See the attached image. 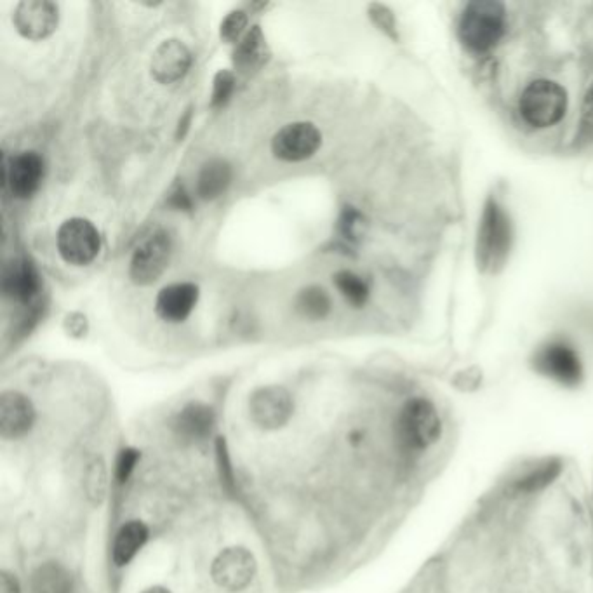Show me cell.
Listing matches in <instances>:
<instances>
[{
  "instance_id": "e575fe53",
  "label": "cell",
  "mask_w": 593,
  "mask_h": 593,
  "mask_svg": "<svg viewBox=\"0 0 593 593\" xmlns=\"http://www.w3.org/2000/svg\"><path fill=\"white\" fill-rule=\"evenodd\" d=\"M143 593H171V592H169V590H167V588L159 587V585H157V587L147 588V590H145V592H143Z\"/></svg>"
},
{
  "instance_id": "4fadbf2b",
  "label": "cell",
  "mask_w": 593,
  "mask_h": 593,
  "mask_svg": "<svg viewBox=\"0 0 593 593\" xmlns=\"http://www.w3.org/2000/svg\"><path fill=\"white\" fill-rule=\"evenodd\" d=\"M35 423L34 404L20 392L0 395V435L6 440L25 437Z\"/></svg>"
},
{
  "instance_id": "7c38bea8",
  "label": "cell",
  "mask_w": 593,
  "mask_h": 593,
  "mask_svg": "<svg viewBox=\"0 0 593 593\" xmlns=\"http://www.w3.org/2000/svg\"><path fill=\"white\" fill-rule=\"evenodd\" d=\"M192 67V53L181 40H164L152 56L150 72L160 84H173L183 79Z\"/></svg>"
},
{
  "instance_id": "ac0fdd59",
  "label": "cell",
  "mask_w": 593,
  "mask_h": 593,
  "mask_svg": "<svg viewBox=\"0 0 593 593\" xmlns=\"http://www.w3.org/2000/svg\"><path fill=\"white\" fill-rule=\"evenodd\" d=\"M150 531L141 520H129L127 524L120 527L115 534L114 548H112V559L117 567H126L131 564L136 555L140 554L141 548L147 545Z\"/></svg>"
},
{
  "instance_id": "9a60e30c",
  "label": "cell",
  "mask_w": 593,
  "mask_h": 593,
  "mask_svg": "<svg viewBox=\"0 0 593 593\" xmlns=\"http://www.w3.org/2000/svg\"><path fill=\"white\" fill-rule=\"evenodd\" d=\"M199 301V287L192 282H180L164 287L155 301V312L169 324H180L194 312Z\"/></svg>"
},
{
  "instance_id": "277c9868",
  "label": "cell",
  "mask_w": 593,
  "mask_h": 593,
  "mask_svg": "<svg viewBox=\"0 0 593 593\" xmlns=\"http://www.w3.org/2000/svg\"><path fill=\"white\" fill-rule=\"evenodd\" d=\"M400 435L407 446L423 451L439 440L442 425L434 404L427 399L409 400L400 413Z\"/></svg>"
},
{
  "instance_id": "f546056e",
  "label": "cell",
  "mask_w": 593,
  "mask_h": 593,
  "mask_svg": "<svg viewBox=\"0 0 593 593\" xmlns=\"http://www.w3.org/2000/svg\"><path fill=\"white\" fill-rule=\"evenodd\" d=\"M580 136L583 140H593V84L581 103Z\"/></svg>"
},
{
  "instance_id": "8fae6325",
  "label": "cell",
  "mask_w": 593,
  "mask_h": 593,
  "mask_svg": "<svg viewBox=\"0 0 593 593\" xmlns=\"http://www.w3.org/2000/svg\"><path fill=\"white\" fill-rule=\"evenodd\" d=\"M536 367L540 373L566 387L578 385L583 378L580 355L564 341H554L543 348L536 357Z\"/></svg>"
},
{
  "instance_id": "5b68a950",
  "label": "cell",
  "mask_w": 593,
  "mask_h": 593,
  "mask_svg": "<svg viewBox=\"0 0 593 593\" xmlns=\"http://www.w3.org/2000/svg\"><path fill=\"white\" fill-rule=\"evenodd\" d=\"M58 253L68 265L84 267L100 253L101 239L91 221L72 218L61 225L56 235Z\"/></svg>"
},
{
  "instance_id": "7a4b0ae2",
  "label": "cell",
  "mask_w": 593,
  "mask_h": 593,
  "mask_svg": "<svg viewBox=\"0 0 593 593\" xmlns=\"http://www.w3.org/2000/svg\"><path fill=\"white\" fill-rule=\"evenodd\" d=\"M512 221L505 207L489 199L480 218L477 234V263L482 272H498L507 263L512 247Z\"/></svg>"
},
{
  "instance_id": "9c48e42d",
  "label": "cell",
  "mask_w": 593,
  "mask_h": 593,
  "mask_svg": "<svg viewBox=\"0 0 593 593\" xmlns=\"http://www.w3.org/2000/svg\"><path fill=\"white\" fill-rule=\"evenodd\" d=\"M322 145V134L312 122H293L275 133L272 152L284 162H301L314 157Z\"/></svg>"
},
{
  "instance_id": "1f68e13d",
  "label": "cell",
  "mask_w": 593,
  "mask_h": 593,
  "mask_svg": "<svg viewBox=\"0 0 593 593\" xmlns=\"http://www.w3.org/2000/svg\"><path fill=\"white\" fill-rule=\"evenodd\" d=\"M65 327L72 336H82L87 331L86 317L80 314H70L65 320Z\"/></svg>"
},
{
  "instance_id": "5bb4252c",
  "label": "cell",
  "mask_w": 593,
  "mask_h": 593,
  "mask_svg": "<svg viewBox=\"0 0 593 593\" xmlns=\"http://www.w3.org/2000/svg\"><path fill=\"white\" fill-rule=\"evenodd\" d=\"M42 176L44 160L37 152H21L7 166V185L16 199H30L39 190Z\"/></svg>"
},
{
  "instance_id": "836d02e7",
  "label": "cell",
  "mask_w": 593,
  "mask_h": 593,
  "mask_svg": "<svg viewBox=\"0 0 593 593\" xmlns=\"http://www.w3.org/2000/svg\"><path fill=\"white\" fill-rule=\"evenodd\" d=\"M190 124H192V108H188L187 112H185V115L181 117L180 126H178V133H176L178 140H183V138H185V134H187L188 129H190Z\"/></svg>"
},
{
  "instance_id": "484cf974",
  "label": "cell",
  "mask_w": 593,
  "mask_h": 593,
  "mask_svg": "<svg viewBox=\"0 0 593 593\" xmlns=\"http://www.w3.org/2000/svg\"><path fill=\"white\" fill-rule=\"evenodd\" d=\"M235 77L232 72L228 70H220L213 82V96H211V105L214 108H220L230 100V96L234 93Z\"/></svg>"
},
{
  "instance_id": "83f0119b",
  "label": "cell",
  "mask_w": 593,
  "mask_h": 593,
  "mask_svg": "<svg viewBox=\"0 0 593 593\" xmlns=\"http://www.w3.org/2000/svg\"><path fill=\"white\" fill-rule=\"evenodd\" d=\"M138 461H140V453L133 447H127V449L120 451L119 460L115 465V477H117L120 484H124L131 477L134 468L138 465Z\"/></svg>"
},
{
  "instance_id": "8992f818",
  "label": "cell",
  "mask_w": 593,
  "mask_h": 593,
  "mask_svg": "<svg viewBox=\"0 0 593 593\" xmlns=\"http://www.w3.org/2000/svg\"><path fill=\"white\" fill-rule=\"evenodd\" d=\"M173 253V242L164 230L148 235L140 246L134 249L129 277L138 286H150L164 274Z\"/></svg>"
},
{
  "instance_id": "d6986e66",
  "label": "cell",
  "mask_w": 593,
  "mask_h": 593,
  "mask_svg": "<svg viewBox=\"0 0 593 593\" xmlns=\"http://www.w3.org/2000/svg\"><path fill=\"white\" fill-rule=\"evenodd\" d=\"M232 181V167L227 160H209L200 169L197 178V194L200 199L214 200L227 192L228 185Z\"/></svg>"
},
{
  "instance_id": "2e32d148",
  "label": "cell",
  "mask_w": 593,
  "mask_h": 593,
  "mask_svg": "<svg viewBox=\"0 0 593 593\" xmlns=\"http://www.w3.org/2000/svg\"><path fill=\"white\" fill-rule=\"evenodd\" d=\"M2 289L7 298L16 303H30L39 294L40 279L37 270L27 260H14L7 265L2 279Z\"/></svg>"
},
{
  "instance_id": "e0dca14e",
  "label": "cell",
  "mask_w": 593,
  "mask_h": 593,
  "mask_svg": "<svg viewBox=\"0 0 593 593\" xmlns=\"http://www.w3.org/2000/svg\"><path fill=\"white\" fill-rule=\"evenodd\" d=\"M214 425H216V416H214L213 407L202 402H190L188 406L183 407L174 423L180 437L190 442L206 440L213 434Z\"/></svg>"
},
{
  "instance_id": "44dd1931",
  "label": "cell",
  "mask_w": 593,
  "mask_h": 593,
  "mask_svg": "<svg viewBox=\"0 0 593 593\" xmlns=\"http://www.w3.org/2000/svg\"><path fill=\"white\" fill-rule=\"evenodd\" d=\"M265 53H267V46H265L263 32L260 27H253L235 47V67L242 72H249L253 68L260 67L261 63L265 61Z\"/></svg>"
},
{
  "instance_id": "ffe728a7",
  "label": "cell",
  "mask_w": 593,
  "mask_h": 593,
  "mask_svg": "<svg viewBox=\"0 0 593 593\" xmlns=\"http://www.w3.org/2000/svg\"><path fill=\"white\" fill-rule=\"evenodd\" d=\"M34 593H72L74 578L65 567L56 562H47L37 569L32 578Z\"/></svg>"
},
{
  "instance_id": "30bf717a",
  "label": "cell",
  "mask_w": 593,
  "mask_h": 593,
  "mask_svg": "<svg viewBox=\"0 0 593 593\" xmlns=\"http://www.w3.org/2000/svg\"><path fill=\"white\" fill-rule=\"evenodd\" d=\"M14 27L21 37L44 40L60 23V7L51 0H23L14 9Z\"/></svg>"
},
{
  "instance_id": "d4e9b609",
  "label": "cell",
  "mask_w": 593,
  "mask_h": 593,
  "mask_svg": "<svg viewBox=\"0 0 593 593\" xmlns=\"http://www.w3.org/2000/svg\"><path fill=\"white\" fill-rule=\"evenodd\" d=\"M247 14L244 11H232L228 13L227 18L221 21L220 37L225 42H237L239 44L240 37L246 32Z\"/></svg>"
},
{
  "instance_id": "cb8c5ba5",
  "label": "cell",
  "mask_w": 593,
  "mask_h": 593,
  "mask_svg": "<svg viewBox=\"0 0 593 593\" xmlns=\"http://www.w3.org/2000/svg\"><path fill=\"white\" fill-rule=\"evenodd\" d=\"M334 286L352 307H364L369 300V286L366 280L350 270H341L334 275Z\"/></svg>"
},
{
  "instance_id": "d6a6232c",
  "label": "cell",
  "mask_w": 593,
  "mask_h": 593,
  "mask_svg": "<svg viewBox=\"0 0 593 593\" xmlns=\"http://www.w3.org/2000/svg\"><path fill=\"white\" fill-rule=\"evenodd\" d=\"M0 593H21L20 581L13 573H0Z\"/></svg>"
},
{
  "instance_id": "f1b7e54d",
  "label": "cell",
  "mask_w": 593,
  "mask_h": 593,
  "mask_svg": "<svg viewBox=\"0 0 593 593\" xmlns=\"http://www.w3.org/2000/svg\"><path fill=\"white\" fill-rule=\"evenodd\" d=\"M369 16L374 21L376 27H380L385 34L397 39V28H395L394 13L388 7L381 6V4H373L369 7Z\"/></svg>"
},
{
  "instance_id": "ba28073f",
  "label": "cell",
  "mask_w": 593,
  "mask_h": 593,
  "mask_svg": "<svg viewBox=\"0 0 593 593\" xmlns=\"http://www.w3.org/2000/svg\"><path fill=\"white\" fill-rule=\"evenodd\" d=\"M258 571L254 555L244 547L223 550L211 567V576L218 587L227 592H242L253 583Z\"/></svg>"
},
{
  "instance_id": "4dcf8cb0",
  "label": "cell",
  "mask_w": 593,
  "mask_h": 593,
  "mask_svg": "<svg viewBox=\"0 0 593 593\" xmlns=\"http://www.w3.org/2000/svg\"><path fill=\"white\" fill-rule=\"evenodd\" d=\"M169 206L178 209V211H190L192 209V200L188 197L187 192L183 188L178 187L174 190L169 200H167Z\"/></svg>"
},
{
  "instance_id": "6da1fadb",
  "label": "cell",
  "mask_w": 593,
  "mask_h": 593,
  "mask_svg": "<svg viewBox=\"0 0 593 593\" xmlns=\"http://www.w3.org/2000/svg\"><path fill=\"white\" fill-rule=\"evenodd\" d=\"M507 32V9L496 0H477L463 9L458 21V35L472 53L493 51Z\"/></svg>"
},
{
  "instance_id": "4316f807",
  "label": "cell",
  "mask_w": 593,
  "mask_h": 593,
  "mask_svg": "<svg viewBox=\"0 0 593 593\" xmlns=\"http://www.w3.org/2000/svg\"><path fill=\"white\" fill-rule=\"evenodd\" d=\"M364 228H366L364 216L355 207H345L340 218V230L343 237L350 240L360 239V235L364 234Z\"/></svg>"
},
{
  "instance_id": "7402d4cb",
  "label": "cell",
  "mask_w": 593,
  "mask_h": 593,
  "mask_svg": "<svg viewBox=\"0 0 593 593\" xmlns=\"http://www.w3.org/2000/svg\"><path fill=\"white\" fill-rule=\"evenodd\" d=\"M296 310L301 317L308 320H324L331 312V298L326 289L319 286H308L301 289L296 296Z\"/></svg>"
},
{
  "instance_id": "3957f363",
  "label": "cell",
  "mask_w": 593,
  "mask_h": 593,
  "mask_svg": "<svg viewBox=\"0 0 593 593\" xmlns=\"http://www.w3.org/2000/svg\"><path fill=\"white\" fill-rule=\"evenodd\" d=\"M567 107V91L554 80H533L520 94V117L534 129L557 126L566 117Z\"/></svg>"
},
{
  "instance_id": "52a82bcc",
  "label": "cell",
  "mask_w": 593,
  "mask_h": 593,
  "mask_svg": "<svg viewBox=\"0 0 593 593\" xmlns=\"http://www.w3.org/2000/svg\"><path fill=\"white\" fill-rule=\"evenodd\" d=\"M293 413V397L284 387L258 388L249 399V416L263 430L286 427Z\"/></svg>"
},
{
  "instance_id": "603a6c76",
  "label": "cell",
  "mask_w": 593,
  "mask_h": 593,
  "mask_svg": "<svg viewBox=\"0 0 593 593\" xmlns=\"http://www.w3.org/2000/svg\"><path fill=\"white\" fill-rule=\"evenodd\" d=\"M84 491H86L87 500L94 507H100L107 500L108 470L105 461L101 458H96L89 463L84 475Z\"/></svg>"
}]
</instances>
